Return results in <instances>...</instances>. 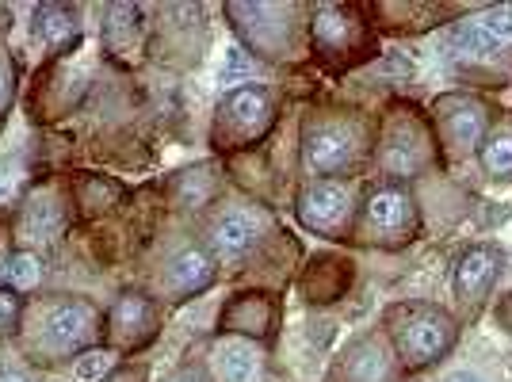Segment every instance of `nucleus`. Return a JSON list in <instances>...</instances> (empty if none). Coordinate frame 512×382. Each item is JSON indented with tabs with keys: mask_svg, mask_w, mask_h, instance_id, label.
Instances as JSON below:
<instances>
[{
	"mask_svg": "<svg viewBox=\"0 0 512 382\" xmlns=\"http://www.w3.org/2000/svg\"><path fill=\"white\" fill-rule=\"evenodd\" d=\"M344 379L348 382H394V363L386 356L383 340L363 337L344 356Z\"/></svg>",
	"mask_w": 512,
	"mask_h": 382,
	"instance_id": "16",
	"label": "nucleus"
},
{
	"mask_svg": "<svg viewBox=\"0 0 512 382\" xmlns=\"http://www.w3.org/2000/svg\"><path fill=\"white\" fill-rule=\"evenodd\" d=\"M226 12L237 20L241 35L253 43L256 54L287 58V50L295 43V31H291L295 8H283V4H230Z\"/></svg>",
	"mask_w": 512,
	"mask_h": 382,
	"instance_id": "10",
	"label": "nucleus"
},
{
	"mask_svg": "<svg viewBox=\"0 0 512 382\" xmlns=\"http://www.w3.org/2000/svg\"><path fill=\"white\" fill-rule=\"evenodd\" d=\"M451 43H455V50H463V54H470V50L482 54V50H490L493 46V39L482 31V23H459V31H455Z\"/></svg>",
	"mask_w": 512,
	"mask_h": 382,
	"instance_id": "25",
	"label": "nucleus"
},
{
	"mask_svg": "<svg viewBox=\"0 0 512 382\" xmlns=\"http://www.w3.org/2000/svg\"><path fill=\"white\" fill-rule=\"evenodd\" d=\"M352 287V260L344 256H314L306 276H302V295L310 302H337Z\"/></svg>",
	"mask_w": 512,
	"mask_h": 382,
	"instance_id": "14",
	"label": "nucleus"
},
{
	"mask_svg": "<svg viewBox=\"0 0 512 382\" xmlns=\"http://www.w3.org/2000/svg\"><path fill=\"white\" fill-rule=\"evenodd\" d=\"M107 333L115 348H142L157 337V306L146 295H127L111 306V318H107Z\"/></svg>",
	"mask_w": 512,
	"mask_h": 382,
	"instance_id": "11",
	"label": "nucleus"
},
{
	"mask_svg": "<svg viewBox=\"0 0 512 382\" xmlns=\"http://www.w3.org/2000/svg\"><path fill=\"white\" fill-rule=\"evenodd\" d=\"M100 382H146V371H142V367H127V371H111V375Z\"/></svg>",
	"mask_w": 512,
	"mask_h": 382,
	"instance_id": "29",
	"label": "nucleus"
},
{
	"mask_svg": "<svg viewBox=\"0 0 512 382\" xmlns=\"http://www.w3.org/2000/svg\"><path fill=\"white\" fill-rule=\"evenodd\" d=\"M448 382H482V379L470 375V371H455V375H448Z\"/></svg>",
	"mask_w": 512,
	"mask_h": 382,
	"instance_id": "34",
	"label": "nucleus"
},
{
	"mask_svg": "<svg viewBox=\"0 0 512 382\" xmlns=\"http://www.w3.org/2000/svg\"><path fill=\"white\" fill-rule=\"evenodd\" d=\"M77 8H65V4H39L35 8V35L46 46H62L65 39L77 35Z\"/></svg>",
	"mask_w": 512,
	"mask_h": 382,
	"instance_id": "21",
	"label": "nucleus"
},
{
	"mask_svg": "<svg viewBox=\"0 0 512 382\" xmlns=\"http://www.w3.org/2000/svg\"><path fill=\"white\" fill-rule=\"evenodd\" d=\"M314 46L333 65H356L375 54V35L356 8L344 4H321L314 12Z\"/></svg>",
	"mask_w": 512,
	"mask_h": 382,
	"instance_id": "6",
	"label": "nucleus"
},
{
	"mask_svg": "<svg viewBox=\"0 0 512 382\" xmlns=\"http://www.w3.org/2000/svg\"><path fill=\"white\" fill-rule=\"evenodd\" d=\"M0 382H35V379H31L27 371H12V367H4V371H0Z\"/></svg>",
	"mask_w": 512,
	"mask_h": 382,
	"instance_id": "33",
	"label": "nucleus"
},
{
	"mask_svg": "<svg viewBox=\"0 0 512 382\" xmlns=\"http://www.w3.org/2000/svg\"><path fill=\"white\" fill-rule=\"evenodd\" d=\"M256 237H260V226H256L253 214L230 211L226 218H218V222H214L211 245H214V253H218V256L234 260V256H245L249 249H253Z\"/></svg>",
	"mask_w": 512,
	"mask_h": 382,
	"instance_id": "17",
	"label": "nucleus"
},
{
	"mask_svg": "<svg viewBox=\"0 0 512 382\" xmlns=\"http://www.w3.org/2000/svg\"><path fill=\"white\" fill-rule=\"evenodd\" d=\"M115 371V352L111 348H92L77 360V375L81 379H107Z\"/></svg>",
	"mask_w": 512,
	"mask_h": 382,
	"instance_id": "24",
	"label": "nucleus"
},
{
	"mask_svg": "<svg viewBox=\"0 0 512 382\" xmlns=\"http://www.w3.org/2000/svg\"><path fill=\"white\" fill-rule=\"evenodd\" d=\"M39 329H43V344L50 352H58V356L81 352L100 337V310L85 298H65V302H54L39 318Z\"/></svg>",
	"mask_w": 512,
	"mask_h": 382,
	"instance_id": "9",
	"label": "nucleus"
},
{
	"mask_svg": "<svg viewBox=\"0 0 512 382\" xmlns=\"http://www.w3.org/2000/svg\"><path fill=\"white\" fill-rule=\"evenodd\" d=\"M272 321H276V302L268 295H237L222 310V329L241 333V337L264 340L272 333Z\"/></svg>",
	"mask_w": 512,
	"mask_h": 382,
	"instance_id": "15",
	"label": "nucleus"
},
{
	"mask_svg": "<svg viewBox=\"0 0 512 382\" xmlns=\"http://www.w3.org/2000/svg\"><path fill=\"white\" fill-rule=\"evenodd\" d=\"M482 31L490 39H512V8H490L482 20Z\"/></svg>",
	"mask_w": 512,
	"mask_h": 382,
	"instance_id": "28",
	"label": "nucleus"
},
{
	"mask_svg": "<svg viewBox=\"0 0 512 382\" xmlns=\"http://www.w3.org/2000/svg\"><path fill=\"white\" fill-rule=\"evenodd\" d=\"M119 195H123V188H119L115 180H104V176H88L85 184H81V203H85L88 211L111 207Z\"/></svg>",
	"mask_w": 512,
	"mask_h": 382,
	"instance_id": "23",
	"label": "nucleus"
},
{
	"mask_svg": "<svg viewBox=\"0 0 512 382\" xmlns=\"http://www.w3.org/2000/svg\"><path fill=\"white\" fill-rule=\"evenodd\" d=\"M8 279H12L16 287H31V283H39V260H35L31 253L8 256Z\"/></svg>",
	"mask_w": 512,
	"mask_h": 382,
	"instance_id": "26",
	"label": "nucleus"
},
{
	"mask_svg": "<svg viewBox=\"0 0 512 382\" xmlns=\"http://www.w3.org/2000/svg\"><path fill=\"white\" fill-rule=\"evenodd\" d=\"M245 69H249L245 54H241V50H230V69H226V81H234L237 73H245Z\"/></svg>",
	"mask_w": 512,
	"mask_h": 382,
	"instance_id": "31",
	"label": "nucleus"
},
{
	"mask_svg": "<svg viewBox=\"0 0 512 382\" xmlns=\"http://www.w3.org/2000/svg\"><path fill=\"white\" fill-rule=\"evenodd\" d=\"M478 161L493 180H512V115L486 134V142L478 149Z\"/></svg>",
	"mask_w": 512,
	"mask_h": 382,
	"instance_id": "19",
	"label": "nucleus"
},
{
	"mask_svg": "<svg viewBox=\"0 0 512 382\" xmlns=\"http://www.w3.org/2000/svg\"><path fill=\"white\" fill-rule=\"evenodd\" d=\"M367 153V130L348 115H314L302 130V157L306 169L318 176L348 172Z\"/></svg>",
	"mask_w": 512,
	"mask_h": 382,
	"instance_id": "2",
	"label": "nucleus"
},
{
	"mask_svg": "<svg viewBox=\"0 0 512 382\" xmlns=\"http://www.w3.org/2000/svg\"><path fill=\"white\" fill-rule=\"evenodd\" d=\"M214 360H218V379H222V382H249L256 375L253 348H249V344H241V340L222 344Z\"/></svg>",
	"mask_w": 512,
	"mask_h": 382,
	"instance_id": "22",
	"label": "nucleus"
},
{
	"mask_svg": "<svg viewBox=\"0 0 512 382\" xmlns=\"http://www.w3.org/2000/svg\"><path fill=\"white\" fill-rule=\"evenodd\" d=\"M8 96H12V77H8V69L0 62V107L8 104Z\"/></svg>",
	"mask_w": 512,
	"mask_h": 382,
	"instance_id": "32",
	"label": "nucleus"
},
{
	"mask_svg": "<svg viewBox=\"0 0 512 382\" xmlns=\"http://www.w3.org/2000/svg\"><path fill=\"white\" fill-rule=\"evenodd\" d=\"M169 382H211V379H207V371H203V367H184V371H176Z\"/></svg>",
	"mask_w": 512,
	"mask_h": 382,
	"instance_id": "30",
	"label": "nucleus"
},
{
	"mask_svg": "<svg viewBox=\"0 0 512 382\" xmlns=\"http://www.w3.org/2000/svg\"><path fill=\"white\" fill-rule=\"evenodd\" d=\"M421 230L417 199L398 184H386L367 195L360 211V241L379 249H402Z\"/></svg>",
	"mask_w": 512,
	"mask_h": 382,
	"instance_id": "5",
	"label": "nucleus"
},
{
	"mask_svg": "<svg viewBox=\"0 0 512 382\" xmlns=\"http://www.w3.org/2000/svg\"><path fill=\"white\" fill-rule=\"evenodd\" d=\"M214 283V260L203 249H184V253H176L165 264V272H161V291L169 298H192L199 291H207Z\"/></svg>",
	"mask_w": 512,
	"mask_h": 382,
	"instance_id": "13",
	"label": "nucleus"
},
{
	"mask_svg": "<svg viewBox=\"0 0 512 382\" xmlns=\"http://www.w3.org/2000/svg\"><path fill=\"white\" fill-rule=\"evenodd\" d=\"M299 222L310 234L344 241L352 234V222H356V195L348 184L318 180L299 195Z\"/></svg>",
	"mask_w": 512,
	"mask_h": 382,
	"instance_id": "8",
	"label": "nucleus"
},
{
	"mask_svg": "<svg viewBox=\"0 0 512 382\" xmlns=\"http://www.w3.org/2000/svg\"><path fill=\"white\" fill-rule=\"evenodd\" d=\"M490 104L482 96L467 92H451L436 100V134L440 146L448 149V157H470L478 153L486 134H490Z\"/></svg>",
	"mask_w": 512,
	"mask_h": 382,
	"instance_id": "7",
	"label": "nucleus"
},
{
	"mask_svg": "<svg viewBox=\"0 0 512 382\" xmlns=\"http://www.w3.org/2000/svg\"><path fill=\"white\" fill-rule=\"evenodd\" d=\"M276 119L272 92L264 85H241L222 96V104L214 111V146L218 149H241L260 142Z\"/></svg>",
	"mask_w": 512,
	"mask_h": 382,
	"instance_id": "3",
	"label": "nucleus"
},
{
	"mask_svg": "<svg viewBox=\"0 0 512 382\" xmlns=\"http://www.w3.org/2000/svg\"><path fill=\"white\" fill-rule=\"evenodd\" d=\"M497 272H501V253L493 245H470L467 253L459 256V264H455V295L463 298L467 306H478L482 298L490 295Z\"/></svg>",
	"mask_w": 512,
	"mask_h": 382,
	"instance_id": "12",
	"label": "nucleus"
},
{
	"mask_svg": "<svg viewBox=\"0 0 512 382\" xmlns=\"http://www.w3.org/2000/svg\"><path fill=\"white\" fill-rule=\"evenodd\" d=\"M20 310H23V298L16 295L12 287H0V337H8V333L16 329Z\"/></svg>",
	"mask_w": 512,
	"mask_h": 382,
	"instance_id": "27",
	"label": "nucleus"
},
{
	"mask_svg": "<svg viewBox=\"0 0 512 382\" xmlns=\"http://www.w3.org/2000/svg\"><path fill=\"white\" fill-rule=\"evenodd\" d=\"M436 161L432 130L417 115V107H390L379 134V165L390 176H417Z\"/></svg>",
	"mask_w": 512,
	"mask_h": 382,
	"instance_id": "4",
	"label": "nucleus"
},
{
	"mask_svg": "<svg viewBox=\"0 0 512 382\" xmlns=\"http://www.w3.org/2000/svg\"><path fill=\"white\" fill-rule=\"evenodd\" d=\"M386 329H390V340L398 348V360L406 367H428L455 344L451 314L440 310V306H425V302L394 306L386 314Z\"/></svg>",
	"mask_w": 512,
	"mask_h": 382,
	"instance_id": "1",
	"label": "nucleus"
},
{
	"mask_svg": "<svg viewBox=\"0 0 512 382\" xmlns=\"http://www.w3.org/2000/svg\"><path fill=\"white\" fill-rule=\"evenodd\" d=\"M218 191V169L214 165H195V169L180 172L172 180V199L176 207H203Z\"/></svg>",
	"mask_w": 512,
	"mask_h": 382,
	"instance_id": "20",
	"label": "nucleus"
},
{
	"mask_svg": "<svg viewBox=\"0 0 512 382\" xmlns=\"http://www.w3.org/2000/svg\"><path fill=\"white\" fill-rule=\"evenodd\" d=\"M58 230H62V207H58V199H54L50 191H46V195H35V199L27 203V211H23L20 237L31 241V245H39V241H50Z\"/></svg>",
	"mask_w": 512,
	"mask_h": 382,
	"instance_id": "18",
	"label": "nucleus"
}]
</instances>
